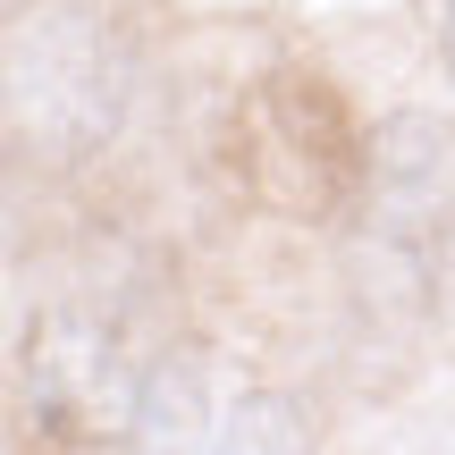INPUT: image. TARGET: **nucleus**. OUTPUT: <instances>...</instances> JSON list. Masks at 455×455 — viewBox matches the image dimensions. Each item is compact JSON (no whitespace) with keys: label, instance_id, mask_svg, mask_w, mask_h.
Wrapping results in <instances>:
<instances>
[{"label":"nucleus","instance_id":"1","mask_svg":"<svg viewBox=\"0 0 455 455\" xmlns=\"http://www.w3.org/2000/svg\"><path fill=\"white\" fill-rule=\"evenodd\" d=\"M127 455H220V430H212V405H203V371L195 363H161V371L144 379Z\"/></svg>","mask_w":455,"mask_h":455},{"label":"nucleus","instance_id":"2","mask_svg":"<svg viewBox=\"0 0 455 455\" xmlns=\"http://www.w3.org/2000/svg\"><path fill=\"white\" fill-rule=\"evenodd\" d=\"M220 455H312V430L287 396H244L220 430Z\"/></svg>","mask_w":455,"mask_h":455},{"label":"nucleus","instance_id":"3","mask_svg":"<svg viewBox=\"0 0 455 455\" xmlns=\"http://www.w3.org/2000/svg\"><path fill=\"white\" fill-rule=\"evenodd\" d=\"M388 455H455V405L413 413V422L396 430V447H388Z\"/></svg>","mask_w":455,"mask_h":455},{"label":"nucleus","instance_id":"4","mask_svg":"<svg viewBox=\"0 0 455 455\" xmlns=\"http://www.w3.org/2000/svg\"><path fill=\"white\" fill-rule=\"evenodd\" d=\"M447 68H455V0H447Z\"/></svg>","mask_w":455,"mask_h":455}]
</instances>
